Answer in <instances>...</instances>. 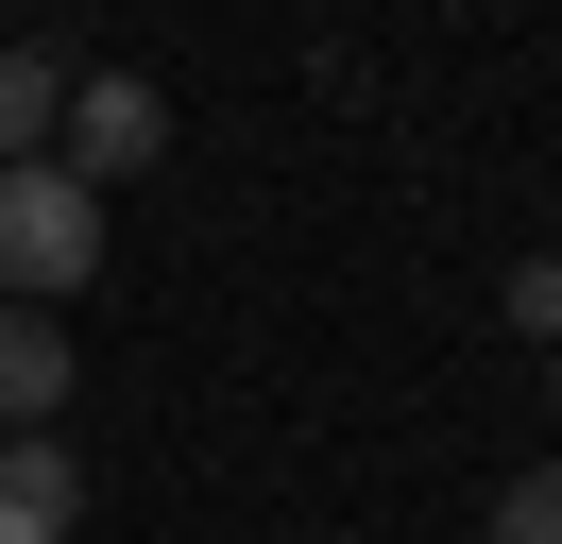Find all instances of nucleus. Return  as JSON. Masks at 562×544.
Returning <instances> with one entry per match:
<instances>
[{"label": "nucleus", "instance_id": "1", "mask_svg": "<svg viewBox=\"0 0 562 544\" xmlns=\"http://www.w3.org/2000/svg\"><path fill=\"white\" fill-rule=\"evenodd\" d=\"M86 272H103V188H69V170H0V290L18 306H52V324H69V290Z\"/></svg>", "mask_w": 562, "mask_h": 544}, {"label": "nucleus", "instance_id": "2", "mask_svg": "<svg viewBox=\"0 0 562 544\" xmlns=\"http://www.w3.org/2000/svg\"><path fill=\"white\" fill-rule=\"evenodd\" d=\"M154 154H171V102H154L137 68H69V120H52V170H69V188H137Z\"/></svg>", "mask_w": 562, "mask_h": 544}, {"label": "nucleus", "instance_id": "3", "mask_svg": "<svg viewBox=\"0 0 562 544\" xmlns=\"http://www.w3.org/2000/svg\"><path fill=\"white\" fill-rule=\"evenodd\" d=\"M52 408H69V324L0 306V442H52Z\"/></svg>", "mask_w": 562, "mask_h": 544}, {"label": "nucleus", "instance_id": "4", "mask_svg": "<svg viewBox=\"0 0 562 544\" xmlns=\"http://www.w3.org/2000/svg\"><path fill=\"white\" fill-rule=\"evenodd\" d=\"M86 528V460L69 442H0V544H69Z\"/></svg>", "mask_w": 562, "mask_h": 544}, {"label": "nucleus", "instance_id": "5", "mask_svg": "<svg viewBox=\"0 0 562 544\" xmlns=\"http://www.w3.org/2000/svg\"><path fill=\"white\" fill-rule=\"evenodd\" d=\"M69 120V52H0V170H35Z\"/></svg>", "mask_w": 562, "mask_h": 544}, {"label": "nucleus", "instance_id": "6", "mask_svg": "<svg viewBox=\"0 0 562 544\" xmlns=\"http://www.w3.org/2000/svg\"><path fill=\"white\" fill-rule=\"evenodd\" d=\"M494 544H562V460H528L512 494H494Z\"/></svg>", "mask_w": 562, "mask_h": 544}, {"label": "nucleus", "instance_id": "7", "mask_svg": "<svg viewBox=\"0 0 562 544\" xmlns=\"http://www.w3.org/2000/svg\"><path fill=\"white\" fill-rule=\"evenodd\" d=\"M512 324H528V340L562 358V256H528V272H512Z\"/></svg>", "mask_w": 562, "mask_h": 544}, {"label": "nucleus", "instance_id": "8", "mask_svg": "<svg viewBox=\"0 0 562 544\" xmlns=\"http://www.w3.org/2000/svg\"><path fill=\"white\" fill-rule=\"evenodd\" d=\"M546 392H562V374H546Z\"/></svg>", "mask_w": 562, "mask_h": 544}]
</instances>
